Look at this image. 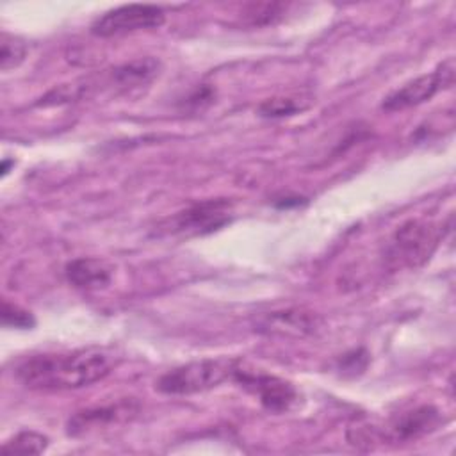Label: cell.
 <instances>
[{
	"mask_svg": "<svg viewBox=\"0 0 456 456\" xmlns=\"http://www.w3.org/2000/svg\"><path fill=\"white\" fill-rule=\"evenodd\" d=\"M119 363L114 349L91 346L71 353H45L18 363L16 378L32 390H75L109 376Z\"/></svg>",
	"mask_w": 456,
	"mask_h": 456,
	"instance_id": "cell-1",
	"label": "cell"
},
{
	"mask_svg": "<svg viewBox=\"0 0 456 456\" xmlns=\"http://www.w3.org/2000/svg\"><path fill=\"white\" fill-rule=\"evenodd\" d=\"M237 370L239 365L232 358H201L167 370L155 381V388L167 395H191L219 387Z\"/></svg>",
	"mask_w": 456,
	"mask_h": 456,
	"instance_id": "cell-2",
	"label": "cell"
},
{
	"mask_svg": "<svg viewBox=\"0 0 456 456\" xmlns=\"http://www.w3.org/2000/svg\"><path fill=\"white\" fill-rule=\"evenodd\" d=\"M438 240L440 230L431 223L406 221L395 230L387 248V260L392 267H417L429 258Z\"/></svg>",
	"mask_w": 456,
	"mask_h": 456,
	"instance_id": "cell-3",
	"label": "cell"
},
{
	"mask_svg": "<svg viewBox=\"0 0 456 456\" xmlns=\"http://www.w3.org/2000/svg\"><path fill=\"white\" fill-rule=\"evenodd\" d=\"M166 21L162 7L153 4H128L100 14L91 23V34L96 37H116L130 32L159 28Z\"/></svg>",
	"mask_w": 456,
	"mask_h": 456,
	"instance_id": "cell-4",
	"label": "cell"
},
{
	"mask_svg": "<svg viewBox=\"0 0 456 456\" xmlns=\"http://www.w3.org/2000/svg\"><path fill=\"white\" fill-rule=\"evenodd\" d=\"M454 82V59L449 57L442 61L433 71L422 73L410 82L403 84L395 91L385 96L381 109L388 112L404 110L410 107H417L428 100H431L438 91L451 87Z\"/></svg>",
	"mask_w": 456,
	"mask_h": 456,
	"instance_id": "cell-5",
	"label": "cell"
},
{
	"mask_svg": "<svg viewBox=\"0 0 456 456\" xmlns=\"http://www.w3.org/2000/svg\"><path fill=\"white\" fill-rule=\"evenodd\" d=\"M232 212L233 207L228 200H205L191 205L182 212H176L159 228L173 235H207L230 223Z\"/></svg>",
	"mask_w": 456,
	"mask_h": 456,
	"instance_id": "cell-6",
	"label": "cell"
},
{
	"mask_svg": "<svg viewBox=\"0 0 456 456\" xmlns=\"http://www.w3.org/2000/svg\"><path fill=\"white\" fill-rule=\"evenodd\" d=\"M233 379H237L239 383H242L244 388L253 392L258 397L260 404L273 413L289 411L297 399L296 388L289 381L280 379L276 376L249 374V372H242L239 369L235 372Z\"/></svg>",
	"mask_w": 456,
	"mask_h": 456,
	"instance_id": "cell-7",
	"label": "cell"
},
{
	"mask_svg": "<svg viewBox=\"0 0 456 456\" xmlns=\"http://www.w3.org/2000/svg\"><path fill=\"white\" fill-rule=\"evenodd\" d=\"M440 424V411L433 404H422L392 417L383 428V435L394 442L415 440L431 433Z\"/></svg>",
	"mask_w": 456,
	"mask_h": 456,
	"instance_id": "cell-8",
	"label": "cell"
},
{
	"mask_svg": "<svg viewBox=\"0 0 456 456\" xmlns=\"http://www.w3.org/2000/svg\"><path fill=\"white\" fill-rule=\"evenodd\" d=\"M137 413V406L132 401H119L109 406H96L77 411L68 422V433L73 436L84 435L87 431L110 426L114 422H123Z\"/></svg>",
	"mask_w": 456,
	"mask_h": 456,
	"instance_id": "cell-9",
	"label": "cell"
},
{
	"mask_svg": "<svg viewBox=\"0 0 456 456\" xmlns=\"http://www.w3.org/2000/svg\"><path fill=\"white\" fill-rule=\"evenodd\" d=\"M66 278L68 281L84 290H98L110 283L112 280V267L94 256H80L66 264Z\"/></svg>",
	"mask_w": 456,
	"mask_h": 456,
	"instance_id": "cell-10",
	"label": "cell"
},
{
	"mask_svg": "<svg viewBox=\"0 0 456 456\" xmlns=\"http://www.w3.org/2000/svg\"><path fill=\"white\" fill-rule=\"evenodd\" d=\"M160 73V61L155 57H141L121 66H116L110 75L109 82L112 87L121 91L135 89L141 86L150 84Z\"/></svg>",
	"mask_w": 456,
	"mask_h": 456,
	"instance_id": "cell-11",
	"label": "cell"
},
{
	"mask_svg": "<svg viewBox=\"0 0 456 456\" xmlns=\"http://www.w3.org/2000/svg\"><path fill=\"white\" fill-rule=\"evenodd\" d=\"M312 105V98L305 96H273L264 100L258 105V114L262 118L276 119L285 116H294L297 112L306 110Z\"/></svg>",
	"mask_w": 456,
	"mask_h": 456,
	"instance_id": "cell-12",
	"label": "cell"
},
{
	"mask_svg": "<svg viewBox=\"0 0 456 456\" xmlns=\"http://www.w3.org/2000/svg\"><path fill=\"white\" fill-rule=\"evenodd\" d=\"M265 328H269V331H280V333H296V335H305L310 333L314 328V321L312 317H308L306 314L301 312H273L265 324Z\"/></svg>",
	"mask_w": 456,
	"mask_h": 456,
	"instance_id": "cell-13",
	"label": "cell"
},
{
	"mask_svg": "<svg viewBox=\"0 0 456 456\" xmlns=\"http://www.w3.org/2000/svg\"><path fill=\"white\" fill-rule=\"evenodd\" d=\"M50 440L37 431H20L2 445L4 454H41L46 451Z\"/></svg>",
	"mask_w": 456,
	"mask_h": 456,
	"instance_id": "cell-14",
	"label": "cell"
},
{
	"mask_svg": "<svg viewBox=\"0 0 456 456\" xmlns=\"http://www.w3.org/2000/svg\"><path fill=\"white\" fill-rule=\"evenodd\" d=\"M27 52H28V46L21 37L12 36L9 32H2V36H0V69L9 71V69L18 68L25 61Z\"/></svg>",
	"mask_w": 456,
	"mask_h": 456,
	"instance_id": "cell-15",
	"label": "cell"
},
{
	"mask_svg": "<svg viewBox=\"0 0 456 456\" xmlns=\"http://www.w3.org/2000/svg\"><path fill=\"white\" fill-rule=\"evenodd\" d=\"M2 324L9 326V328L30 330V328H34L36 319L28 310H25L14 303L4 301L2 303Z\"/></svg>",
	"mask_w": 456,
	"mask_h": 456,
	"instance_id": "cell-16",
	"label": "cell"
},
{
	"mask_svg": "<svg viewBox=\"0 0 456 456\" xmlns=\"http://www.w3.org/2000/svg\"><path fill=\"white\" fill-rule=\"evenodd\" d=\"M285 9V4H251L246 16L249 18L251 25H267L273 23L274 18L283 14Z\"/></svg>",
	"mask_w": 456,
	"mask_h": 456,
	"instance_id": "cell-17",
	"label": "cell"
},
{
	"mask_svg": "<svg viewBox=\"0 0 456 456\" xmlns=\"http://www.w3.org/2000/svg\"><path fill=\"white\" fill-rule=\"evenodd\" d=\"M367 362H369V358H367V353L363 351V349H354V351H351V353H347V354H344L342 356V360H340V369L344 370V372H356V370H363L365 369V365H367Z\"/></svg>",
	"mask_w": 456,
	"mask_h": 456,
	"instance_id": "cell-18",
	"label": "cell"
},
{
	"mask_svg": "<svg viewBox=\"0 0 456 456\" xmlns=\"http://www.w3.org/2000/svg\"><path fill=\"white\" fill-rule=\"evenodd\" d=\"M212 100H214V89L201 86L185 100V105H189L192 109H203L205 105L212 103Z\"/></svg>",
	"mask_w": 456,
	"mask_h": 456,
	"instance_id": "cell-19",
	"label": "cell"
},
{
	"mask_svg": "<svg viewBox=\"0 0 456 456\" xmlns=\"http://www.w3.org/2000/svg\"><path fill=\"white\" fill-rule=\"evenodd\" d=\"M9 164H11V160H4V162H2V176H5V175H7Z\"/></svg>",
	"mask_w": 456,
	"mask_h": 456,
	"instance_id": "cell-20",
	"label": "cell"
}]
</instances>
